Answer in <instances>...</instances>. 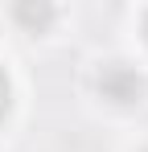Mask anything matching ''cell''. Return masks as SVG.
Listing matches in <instances>:
<instances>
[{
    "mask_svg": "<svg viewBox=\"0 0 148 152\" xmlns=\"http://www.w3.org/2000/svg\"><path fill=\"white\" fill-rule=\"evenodd\" d=\"M99 95L107 103H115V107H132V103L144 99V78L123 62H107L99 70Z\"/></svg>",
    "mask_w": 148,
    "mask_h": 152,
    "instance_id": "1",
    "label": "cell"
},
{
    "mask_svg": "<svg viewBox=\"0 0 148 152\" xmlns=\"http://www.w3.org/2000/svg\"><path fill=\"white\" fill-rule=\"evenodd\" d=\"M12 17H17L29 33H41V29L53 21V4H17V8H12Z\"/></svg>",
    "mask_w": 148,
    "mask_h": 152,
    "instance_id": "2",
    "label": "cell"
},
{
    "mask_svg": "<svg viewBox=\"0 0 148 152\" xmlns=\"http://www.w3.org/2000/svg\"><path fill=\"white\" fill-rule=\"evenodd\" d=\"M8 107H12V86H8V74L0 70V124H4V115H8Z\"/></svg>",
    "mask_w": 148,
    "mask_h": 152,
    "instance_id": "3",
    "label": "cell"
},
{
    "mask_svg": "<svg viewBox=\"0 0 148 152\" xmlns=\"http://www.w3.org/2000/svg\"><path fill=\"white\" fill-rule=\"evenodd\" d=\"M144 41H148V17H144Z\"/></svg>",
    "mask_w": 148,
    "mask_h": 152,
    "instance_id": "4",
    "label": "cell"
},
{
    "mask_svg": "<svg viewBox=\"0 0 148 152\" xmlns=\"http://www.w3.org/2000/svg\"><path fill=\"white\" fill-rule=\"evenodd\" d=\"M144 152H148V148H144Z\"/></svg>",
    "mask_w": 148,
    "mask_h": 152,
    "instance_id": "5",
    "label": "cell"
}]
</instances>
